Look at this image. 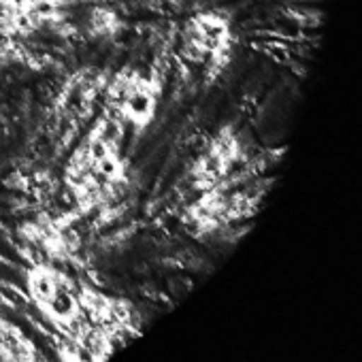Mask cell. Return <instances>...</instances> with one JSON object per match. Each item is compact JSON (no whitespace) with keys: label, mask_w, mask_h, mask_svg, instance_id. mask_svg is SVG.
Instances as JSON below:
<instances>
[{"label":"cell","mask_w":362,"mask_h":362,"mask_svg":"<svg viewBox=\"0 0 362 362\" xmlns=\"http://www.w3.org/2000/svg\"><path fill=\"white\" fill-rule=\"evenodd\" d=\"M153 107H156V94L151 86L139 81V86L130 92L122 109H124V117H128L132 124L145 126L153 117Z\"/></svg>","instance_id":"cell-1"},{"label":"cell","mask_w":362,"mask_h":362,"mask_svg":"<svg viewBox=\"0 0 362 362\" xmlns=\"http://www.w3.org/2000/svg\"><path fill=\"white\" fill-rule=\"evenodd\" d=\"M58 284H60V279L45 267H37L28 277V286H30L33 296L43 305H47L52 300V296L58 290Z\"/></svg>","instance_id":"cell-2"}]
</instances>
